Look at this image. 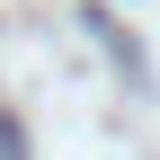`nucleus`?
Masks as SVG:
<instances>
[{"mask_svg":"<svg viewBox=\"0 0 160 160\" xmlns=\"http://www.w3.org/2000/svg\"><path fill=\"white\" fill-rule=\"evenodd\" d=\"M0 160H27V133H18V116H0Z\"/></svg>","mask_w":160,"mask_h":160,"instance_id":"nucleus-1","label":"nucleus"}]
</instances>
